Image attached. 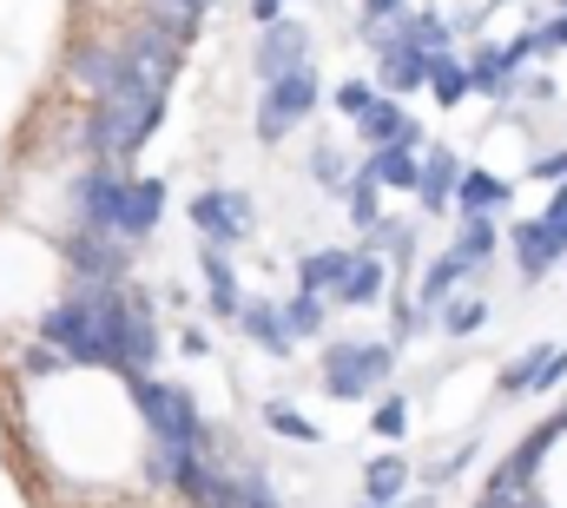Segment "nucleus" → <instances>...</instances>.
Here are the masks:
<instances>
[{
    "mask_svg": "<svg viewBox=\"0 0 567 508\" xmlns=\"http://www.w3.org/2000/svg\"><path fill=\"white\" fill-rule=\"evenodd\" d=\"M33 344L53 350L73 370H113V377H126L120 370V284H80V277H66V291L40 311Z\"/></svg>",
    "mask_w": 567,
    "mask_h": 508,
    "instance_id": "1",
    "label": "nucleus"
},
{
    "mask_svg": "<svg viewBox=\"0 0 567 508\" xmlns=\"http://www.w3.org/2000/svg\"><path fill=\"white\" fill-rule=\"evenodd\" d=\"M475 508H567V416L542 423L482 489Z\"/></svg>",
    "mask_w": 567,
    "mask_h": 508,
    "instance_id": "2",
    "label": "nucleus"
},
{
    "mask_svg": "<svg viewBox=\"0 0 567 508\" xmlns=\"http://www.w3.org/2000/svg\"><path fill=\"white\" fill-rule=\"evenodd\" d=\"M133 403H140V423H145V469L158 463H178V456H218L212 449V429L198 416V396L172 377H133Z\"/></svg>",
    "mask_w": 567,
    "mask_h": 508,
    "instance_id": "3",
    "label": "nucleus"
},
{
    "mask_svg": "<svg viewBox=\"0 0 567 508\" xmlns=\"http://www.w3.org/2000/svg\"><path fill=\"white\" fill-rule=\"evenodd\" d=\"M390 377H396V344L390 337H323V350H317V389L330 403L383 396Z\"/></svg>",
    "mask_w": 567,
    "mask_h": 508,
    "instance_id": "4",
    "label": "nucleus"
},
{
    "mask_svg": "<svg viewBox=\"0 0 567 508\" xmlns=\"http://www.w3.org/2000/svg\"><path fill=\"white\" fill-rule=\"evenodd\" d=\"M158 120H165V93H152V87H126V80H120V87L100 100V113H93V126H86V145H93V159L126 165L145 139L158 132Z\"/></svg>",
    "mask_w": 567,
    "mask_h": 508,
    "instance_id": "5",
    "label": "nucleus"
},
{
    "mask_svg": "<svg viewBox=\"0 0 567 508\" xmlns=\"http://www.w3.org/2000/svg\"><path fill=\"white\" fill-rule=\"evenodd\" d=\"M185 219L198 225V245L238 252V245H251V232H258V199H251L245 185H198L192 205H185Z\"/></svg>",
    "mask_w": 567,
    "mask_h": 508,
    "instance_id": "6",
    "label": "nucleus"
},
{
    "mask_svg": "<svg viewBox=\"0 0 567 508\" xmlns=\"http://www.w3.org/2000/svg\"><path fill=\"white\" fill-rule=\"evenodd\" d=\"M317 106H323L317 67H297V73L271 80V87H258V139H265V145L290 139L297 126H310V120H317Z\"/></svg>",
    "mask_w": 567,
    "mask_h": 508,
    "instance_id": "7",
    "label": "nucleus"
},
{
    "mask_svg": "<svg viewBox=\"0 0 567 508\" xmlns=\"http://www.w3.org/2000/svg\"><path fill=\"white\" fill-rule=\"evenodd\" d=\"M158 350H165V337H158V304H152V291L145 284H120V370L126 377H152L158 370Z\"/></svg>",
    "mask_w": 567,
    "mask_h": 508,
    "instance_id": "8",
    "label": "nucleus"
},
{
    "mask_svg": "<svg viewBox=\"0 0 567 508\" xmlns=\"http://www.w3.org/2000/svg\"><path fill=\"white\" fill-rule=\"evenodd\" d=\"M251 67H258V87H271L297 67H317V47H310V27L278 20V27H258V47H251Z\"/></svg>",
    "mask_w": 567,
    "mask_h": 508,
    "instance_id": "9",
    "label": "nucleus"
},
{
    "mask_svg": "<svg viewBox=\"0 0 567 508\" xmlns=\"http://www.w3.org/2000/svg\"><path fill=\"white\" fill-rule=\"evenodd\" d=\"M66 80H73V87H86L93 100H106V93L126 80V47H106V40H80V47L66 53Z\"/></svg>",
    "mask_w": 567,
    "mask_h": 508,
    "instance_id": "10",
    "label": "nucleus"
},
{
    "mask_svg": "<svg viewBox=\"0 0 567 508\" xmlns=\"http://www.w3.org/2000/svg\"><path fill=\"white\" fill-rule=\"evenodd\" d=\"M165 179H145V172H126V205H120V232L126 245H145L158 225H165Z\"/></svg>",
    "mask_w": 567,
    "mask_h": 508,
    "instance_id": "11",
    "label": "nucleus"
},
{
    "mask_svg": "<svg viewBox=\"0 0 567 508\" xmlns=\"http://www.w3.org/2000/svg\"><path fill=\"white\" fill-rule=\"evenodd\" d=\"M383 297H390V257L370 252V245H357L350 277L337 284V297H330V304H343V311H377Z\"/></svg>",
    "mask_w": 567,
    "mask_h": 508,
    "instance_id": "12",
    "label": "nucleus"
},
{
    "mask_svg": "<svg viewBox=\"0 0 567 508\" xmlns=\"http://www.w3.org/2000/svg\"><path fill=\"white\" fill-rule=\"evenodd\" d=\"M508 252H515V264H522V277H548L555 264H561V232L548 225V219H528V225H515L508 232Z\"/></svg>",
    "mask_w": 567,
    "mask_h": 508,
    "instance_id": "13",
    "label": "nucleus"
},
{
    "mask_svg": "<svg viewBox=\"0 0 567 508\" xmlns=\"http://www.w3.org/2000/svg\"><path fill=\"white\" fill-rule=\"evenodd\" d=\"M198 277H205V304L218 311V317H238L251 297H245V284H238V264L231 252H212V245H198Z\"/></svg>",
    "mask_w": 567,
    "mask_h": 508,
    "instance_id": "14",
    "label": "nucleus"
},
{
    "mask_svg": "<svg viewBox=\"0 0 567 508\" xmlns=\"http://www.w3.org/2000/svg\"><path fill=\"white\" fill-rule=\"evenodd\" d=\"M363 172H370L383 192H416V179H423V139H403V145H377V152L363 159Z\"/></svg>",
    "mask_w": 567,
    "mask_h": 508,
    "instance_id": "15",
    "label": "nucleus"
},
{
    "mask_svg": "<svg viewBox=\"0 0 567 508\" xmlns=\"http://www.w3.org/2000/svg\"><path fill=\"white\" fill-rule=\"evenodd\" d=\"M238 331H245L265 357H290V350H297V337H290V324H284L278 297H251V304L238 311Z\"/></svg>",
    "mask_w": 567,
    "mask_h": 508,
    "instance_id": "16",
    "label": "nucleus"
},
{
    "mask_svg": "<svg viewBox=\"0 0 567 508\" xmlns=\"http://www.w3.org/2000/svg\"><path fill=\"white\" fill-rule=\"evenodd\" d=\"M410 482H416V463L396 449L363 463V502H410Z\"/></svg>",
    "mask_w": 567,
    "mask_h": 508,
    "instance_id": "17",
    "label": "nucleus"
},
{
    "mask_svg": "<svg viewBox=\"0 0 567 508\" xmlns=\"http://www.w3.org/2000/svg\"><path fill=\"white\" fill-rule=\"evenodd\" d=\"M455 185H462V159H455V152H442V145H423L416 205H423V212H442V205H455Z\"/></svg>",
    "mask_w": 567,
    "mask_h": 508,
    "instance_id": "18",
    "label": "nucleus"
},
{
    "mask_svg": "<svg viewBox=\"0 0 567 508\" xmlns=\"http://www.w3.org/2000/svg\"><path fill=\"white\" fill-rule=\"evenodd\" d=\"M508 205V179L488 172V165H462V185H455V212L462 219H488Z\"/></svg>",
    "mask_w": 567,
    "mask_h": 508,
    "instance_id": "19",
    "label": "nucleus"
},
{
    "mask_svg": "<svg viewBox=\"0 0 567 508\" xmlns=\"http://www.w3.org/2000/svg\"><path fill=\"white\" fill-rule=\"evenodd\" d=\"M350 245H317V252L297 257V291H317V297H337V284L350 277Z\"/></svg>",
    "mask_w": 567,
    "mask_h": 508,
    "instance_id": "20",
    "label": "nucleus"
},
{
    "mask_svg": "<svg viewBox=\"0 0 567 508\" xmlns=\"http://www.w3.org/2000/svg\"><path fill=\"white\" fill-rule=\"evenodd\" d=\"M357 139H363V145L377 152V145H403V139H423V132H416V120L403 113V100L377 93V106H370V113L357 120Z\"/></svg>",
    "mask_w": 567,
    "mask_h": 508,
    "instance_id": "21",
    "label": "nucleus"
},
{
    "mask_svg": "<svg viewBox=\"0 0 567 508\" xmlns=\"http://www.w3.org/2000/svg\"><path fill=\"white\" fill-rule=\"evenodd\" d=\"M284 324H290V337H297V344H323L330 297H317V291H290V297H284Z\"/></svg>",
    "mask_w": 567,
    "mask_h": 508,
    "instance_id": "22",
    "label": "nucleus"
},
{
    "mask_svg": "<svg viewBox=\"0 0 567 508\" xmlns=\"http://www.w3.org/2000/svg\"><path fill=\"white\" fill-rule=\"evenodd\" d=\"M258 423H265L271 436H284V443H303V449H317V443H323V429H317L297 403H284V396H271V403L258 409Z\"/></svg>",
    "mask_w": 567,
    "mask_h": 508,
    "instance_id": "23",
    "label": "nucleus"
},
{
    "mask_svg": "<svg viewBox=\"0 0 567 508\" xmlns=\"http://www.w3.org/2000/svg\"><path fill=\"white\" fill-rule=\"evenodd\" d=\"M462 277H468V264H462L455 252H442V257H435V264L423 271V291H416V297H423V311H442L449 297H462V291H455Z\"/></svg>",
    "mask_w": 567,
    "mask_h": 508,
    "instance_id": "24",
    "label": "nucleus"
},
{
    "mask_svg": "<svg viewBox=\"0 0 567 508\" xmlns=\"http://www.w3.org/2000/svg\"><path fill=\"white\" fill-rule=\"evenodd\" d=\"M343 205H350V225H357V232H377V225H383V185H377L363 165H357V179H350Z\"/></svg>",
    "mask_w": 567,
    "mask_h": 508,
    "instance_id": "25",
    "label": "nucleus"
},
{
    "mask_svg": "<svg viewBox=\"0 0 567 508\" xmlns=\"http://www.w3.org/2000/svg\"><path fill=\"white\" fill-rule=\"evenodd\" d=\"M429 93H435L442 106H462V100L475 93V80H468V60H455V53H442V60L429 67Z\"/></svg>",
    "mask_w": 567,
    "mask_h": 508,
    "instance_id": "26",
    "label": "nucleus"
},
{
    "mask_svg": "<svg viewBox=\"0 0 567 508\" xmlns=\"http://www.w3.org/2000/svg\"><path fill=\"white\" fill-rule=\"evenodd\" d=\"M310 179H317L323 192H337V199H343V192H350V179H357V172H350V152H343V145H310Z\"/></svg>",
    "mask_w": 567,
    "mask_h": 508,
    "instance_id": "27",
    "label": "nucleus"
},
{
    "mask_svg": "<svg viewBox=\"0 0 567 508\" xmlns=\"http://www.w3.org/2000/svg\"><path fill=\"white\" fill-rule=\"evenodd\" d=\"M495 245H502L495 219H462V238H455L449 252H455L462 264H468V271H475V264H488V257H495Z\"/></svg>",
    "mask_w": 567,
    "mask_h": 508,
    "instance_id": "28",
    "label": "nucleus"
},
{
    "mask_svg": "<svg viewBox=\"0 0 567 508\" xmlns=\"http://www.w3.org/2000/svg\"><path fill=\"white\" fill-rule=\"evenodd\" d=\"M370 429H377L383 443H403V436H410V396H396V389H383V403L370 409Z\"/></svg>",
    "mask_w": 567,
    "mask_h": 508,
    "instance_id": "29",
    "label": "nucleus"
},
{
    "mask_svg": "<svg viewBox=\"0 0 567 508\" xmlns=\"http://www.w3.org/2000/svg\"><path fill=\"white\" fill-rule=\"evenodd\" d=\"M482 324H488V304H482V297H449V304H442V331H449V337H475Z\"/></svg>",
    "mask_w": 567,
    "mask_h": 508,
    "instance_id": "30",
    "label": "nucleus"
},
{
    "mask_svg": "<svg viewBox=\"0 0 567 508\" xmlns=\"http://www.w3.org/2000/svg\"><path fill=\"white\" fill-rule=\"evenodd\" d=\"M377 93H383V87H377V80H343V87H337V93H330V106H337V113H343V120H350V126H357V120H363V113H370V106H377Z\"/></svg>",
    "mask_w": 567,
    "mask_h": 508,
    "instance_id": "31",
    "label": "nucleus"
},
{
    "mask_svg": "<svg viewBox=\"0 0 567 508\" xmlns=\"http://www.w3.org/2000/svg\"><path fill=\"white\" fill-rule=\"evenodd\" d=\"M396 20H403V0H363V33L396 27Z\"/></svg>",
    "mask_w": 567,
    "mask_h": 508,
    "instance_id": "32",
    "label": "nucleus"
},
{
    "mask_svg": "<svg viewBox=\"0 0 567 508\" xmlns=\"http://www.w3.org/2000/svg\"><path fill=\"white\" fill-rule=\"evenodd\" d=\"M567 47V13H555L548 27H542V53H561Z\"/></svg>",
    "mask_w": 567,
    "mask_h": 508,
    "instance_id": "33",
    "label": "nucleus"
},
{
    "mask_svg": "<svg viewBox=\"0 0 567 508\" xmlns=\"http://www.w3.org/2000/svg\"><path fill=\"white\" fill-rule=\"evenodd\" d=\"M251 20H258V27H278V20H284V0H251Z\"/></svg>",
    "mask_w": 567,
    "mask_h": 508,
    "instance_id": "34",
    "label": "nucleus"
},
{
    "mask_svg": "<svg viewBox=\"0 0 567 508\" xmlns=\"http://www.w3.org/2000/svg\"><path fill=\"white\" fill-rule=\"evenodd\" d=\"M178 350H185V357H205V350H212V337H205V331H185V344H178Z\"/></svg>",
    "mask_w": 567,
    "mask_h": 508,
    "instance_id": "35",
    "label": "nucleus"
},
{
    "mask_svg": "<svg viewBox=\"0 0 567 508\" xmlns=\"http://www.w3.org/2000/svg\"><path fill=\"white\" fill-rule=\"evenodd\" d=\"M357 508H403V502H363V496H357Z\"/></svg>",
    "mask_w": 567,
    "mask_h": 508,
    "instance_id": "36",
    "label": "nucleus"
}]
</instances>
